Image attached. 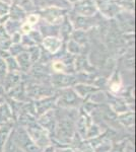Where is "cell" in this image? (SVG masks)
Returning <instances> with one entry per match:
<instances>
[{"label":"cell","instance_id":"6da1fadb","mask_svg":"<svg viewBox=\"0 0 136 152\" xmlns=\"http://www.w3.org/2000/svg\"><path fill=\"white\" fill-rule=\"evenodd\" d=\"M14 142L17 144V146L21 149L24 152H41L42 149L35 144V142L32 140L29 133L26 132V128L18 127L15 130L10 132Z\"/></svg>","mask_w":136,"mask_h":152},{"label":"cell","instance_id":"7a4b0ae2","mask_svg":"<svg viewBox=\"0 0 136 152\" xmlns=\"http://www.w3.org/2000/svg\"><path fill=\"white\" fill-rule=\"evenodd\" d=\"M26 132L29 133V137L32 138V140L35 142L38 147L40 148H45L50 144V140H49V137L46 134V130L42 128L41 126L37 125L36 123H31L28 125V128L26 129Z\"/></svg>","mask_w":136,"mask_h":152},{"label":"cell","instance_id":"3957f363","mask_svg":"<svg viewBox=\"0 0 136 152\" xmlns=\"http://www.w3.org/2000/svg\"><path fill=\"white\" fill-rule=\"evenodd\" d=\"M56 128V135L63 141H69L73 137V122L71 119H63Z\"/></svg>","mask_w":136,"mask_h":152},{"label":"cell","instance_id":"277c9868","mask_svg":"<svg viewBox=\"0 0 136 152\" xmlns=\"http://www.w3.org/2000/svg\"><path fill=\"white\" fill-rule=\"evenodd\" d=\"M79 100L80 99L72 89H67L60 96L59 104L62 107H72V105H75L76 102H79Z\"/></svg>","mask_w":136,"mask_h":152},{"label":"cell","instance_id":"5b68a950","mask_svg":"<svg viewBox=\"0 0 136 152\" xmlns=\"http://www.w3.org/2000/svg\"><path fill=\"white\" fill-rule=\"evenodd\" d=\"M55 118H54V112L53 111H48L46 112V114H43V116L40 118V121L39 123L41 124V127L44 128L45 130H50L51 128L56 127L55 125Z\"/></svg>","mask_w":136,"mask_h":152},{"label":"cell","instance_id":"8992f818","mask_svg":"<svg viewBox=\"0 0 136 152\" xmlns=\"http://www.w3.org/2000/svg\"><path fill=\"white\" fill-rule=\"evenodd\" d=\"M55 97H47V99L39 100L38 102H36V111L38 112V114H45L46 112H48L49 110L52 107V104L55 102Z\"/></svg>","mask_w":136,"mask_h":152},{"label":"cell","instance_id":"52a82bcc","mask_svg":"<svg viewBox=\"0 0 136 152\" xmlns=\"http://www.w3.org/2000/svg\"><path fill=\"white\" fill-rule=\"evenodd\" d=\"M11 132V126L8 124H3L0 126V152L3 151L4 145H5L9 134Z\"/></svg>","mask_w":136,"mask_h":152},{"label":"cell","instance_id":"ba28073f","mask_svg":"<svg viewBox=\"0 0 136 152\" xmlns=\"http://www.w3.org/2000/svg\"><path fill=\"white\" fill-rule=\"evenodd\" d=\"M73 81V77L71 76H65V75H57L53 79V84L56 87H64L68 86Z\"/></svg>","mask_w":136,"mask_h":152},{"label":"cell","instance_id":"9c48e42d","mask_svg":"<svg viewBox=\"0 0 136 152\" xmlns=\"http://www.w3.org/2000/svg\"><path fill=\"white\" fill-rule=\"evenodd\" d=\"M2 152H24L17 146V144L14 142L13 138H12L11 134H9V137L7 139L5 145H4V148H3V151Z\"/></svg>","mask_w":136,"mask_h":152},{"label":"cell","instance_id":"30bf717a","mask_svg":"<svg viewBox=\"0 0 136 152\" xmlns=\"http://www.w3.org/2000/svg\"><path fill=\"white\" fill-rule=\"evenodd\" d=\"M19 79H21V76L16 73H10L6 78V81H5V86L6 89L9 90L11 88L15 87L17 84L19 83Z\"/></svg>","mask_w":136,"mask_h":152},{"label":"cell","instance_id":"8fae6325","mask_svg":"<svg viewBox=\"0 0 136 152\" xmlns=\"http://www.w3.org/2000/svg\"><path fill=\"white\" fill-rule=\"evenodd\" d=\"M12 118L11 110L9 109L8 104H0V122H6L9 121L8 119Z\"/></svg>","mask_w":136,"mask_h":152},{"label":"cell","instance_id":"7c38bea8","mask_svg":"<svg viewBox=\"0 0 136 152\" xmlns=\"http://www.w3.org/2000/svg\"><path fill=\"white\" fill-rule=\"evenodd\" d=\"M87 117L85 115H81L79 117V120L77 122V130L78 133H79L82 137H85L86 134V127H87Z\"/></svg>","mask_w":136,"mask_h":152},{"label":"cell","instance_id":"4fadbf2b","mask_svg":"<svg viewBox=\"0 0 136 152\" xmlns=\"http://www.w3.org/2000/svg\"><path fill=\"white\" fill-rule=\"evenodd\" d=\"M18 61H19V64L23 68H26L29 67V54L24 53L21 54V56L18 57Z\"/></svg>","mask_w":136,"mask_h":152},{"label":"cell","instance_id":"5bb4252c","mask_svg":"<svg viewBox=\"0 0 136 152\" xmlns=\"http://www.w3.org/2000/svg\"><path fill=\"white\" fill-rule=\"evenodd\" d=\"M5 72H6V64L4 62V60H2L0 58V77H3L5 75Z\"/></svg>","mask_w":136,"mask_h":152},{"label":"cell","instance_id":"9a60e30c","mask_svg":"<svg viewBox=\"0 0 136 152\" xmlns=\"http://www.w3.org/2000/svg\"><path fill=\"white\" fill-rule=\"evenodd\" d=\"M43 152H55V148H54L52 145H48L47 147L44 148V151Z\"/></svg>","mask_w":136,"mask_h":152},{"label":"cell","instance_id":"2e32d148","mask_svg":"<svg viewBox=\"0 0 136 152\" xmlns=\"http://www.w3.org/2000/svg\"><path fill=\"white\" fill-rule=\"evenodd\" d=\"M59 152H73V151L71 150V149H64V150H61Z\"/></svg>","mask_w":136,"mask_h":152}]
</instances>
